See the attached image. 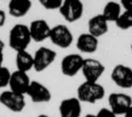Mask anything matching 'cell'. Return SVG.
<instances>
[{"label":"cell","instance_id":"obj_1","mask_svg":"<svg viewBox=\"0 0 132 117\" xmlns=\"http://www.w3.org/2000/svg\"><path fill=\"white\" fill-rule=\"evenodd\" d=\"M105 89L98 82L85 81L77 89V97L81 103L95 104L105 97Z\"/></svg>","mask_w":132,"mask_h":117},{"label":"cell","instance_id":"obj_24","mask_svg":"<svg viewBox=\"0 0 132 117\" xmlns=\"http://www.w3.org/2000/svg\"><path fill=\"white\" fill-rule=\"evenodd\" d=\"M120 4L124 10L132 11V0H120Z\"/></svg>","mask_w":132,"mask_h":117},{"label":"cell","instance_id":"obj_17","mask_svg":"<svg viewBox=\"0 0 132 117\" xmlns=\"http://www.w3.org/2000/svg\"><path fill=\"white\" fill-rule=\"evenodd\" d=\"M32 6L31 0H9L8 12L13 17L21 18L29 13Z\"/></svg>","mask_w":132,"mask_h":117},{"label":"cell","instance_id":"obj_21","mask_svg":"<svg viewBox=\"0 0 132 117\" xmlns=\"http://www.w3.org/2000/svg\"><path fill=\"white\" fill-rule=\"evenodd\" d=\"M64 0H38L44 9L49 11L59 10Z\"/></svg>","mask_w":132,"mask_h":117},{"label":"cell","instance_id":"obj_23","mask_svg":"<svg viewBox=\"0 0 132 117\" xmlns=\"http://www.w3.org/2000/svg\"><path fill=\"white\" fill-rule=\"evenodd\" d=\"M96 117H118L115 113L110 109V108L103 107L98 111Z\"/></svg>","mask_w":132,"mask_h":117},{"label":"cell","instance_id":"obj_28","mask_svg":"<svg viewBox=\"0 0 132 117\" xmlns=\"http://www.w3.org/2000/svg\"><path fill=\"white\" fill-rule=\"evenodd\" d=\"M5 44L2 39L0 38V50H4Z\"/></svg>","mask_w":132,"mask_h":117},{"label":"cell","instance_id":"obj_7","mask_svg":"<svg viewBox=\"0 0 132 117\" xmlns=\"http://www.w3.org/2000/svg\"><path fill=\"white\" fill-rule=\"evenodd\" d=\"M85 58L81 54L71 53L63 57L60 69L64 76L73 77L81 72Z\"/></svg>","mask_w":132,"mask_h":117},{"label":"cell","instance_id":"obj_2","mask_svg":"<svg viewBox=\"0 0 132 117\" xmlns=\"http://www.w3.org/2000/svg\"><path fill=\"white\" fill-rule=\"evenodd\" d=\"M31 41H32L29 26L19 23L11 29L9 33V45L16 52L27 50Z\"/></svg>","mask_w":132,"mask_h":117},{"label":"cell","instance_id":"obj_6","mask_svg":"<svg viewBox=\"0 0 132 117\" xmlns=\"http://www.w3.org/2000/svg\"><path fill=\"white\" fill-rule=\"evenodd\" d=\"M0 103L13 113H21L26 107L25 95L11 90L5 91L0 95Z\"/></svg>","mask_w":132,"mask_h":117},{"label":"cell","instance_id":"obj_25","mask_svg":"<svg viewBox=\"0 0 132 117\" xmlns=\"http://www.w3.org/2000/svg\"><path fill=\"white\" fill-rule=\"evenodd\" d=\"M7 16L4 11L0 9V28L5 25L6 23Z\"/></svg>","mask_w":132,"mask_h":117},{"label":"cell","instance_id":"obj_3","mask_svg":"<svg viewBox=\"0 0 132 117\" xmlns=\"http://www.w3.org/2000/svg\"><path fill=\"white\" fill-rule=\"evenodd\" d=\"M49 39L56 46L62 49H67L72 45L73 35L67 26L58 24L52 27Z\"/></svg>","mask_w":132,"mask_h":117},{"label":"cell","instance_id":"obj_10","mask_svg":"<svg viewBox=\"0 0 132 117\" xmlns=\"http://www.w3.org/2000/svg\"><path fill=\"white\" fill-rule=\"evenodd\" d=\"M108 108L116 115L123 116L132 105V97L126 93L114 92L108 95Z\"/></svg>","mask_w":132,"mask_h":117},{"label":"cell","instance_id":"obj_12","mask_svg":"<svg viewBox=\"0 0 132 117\" xmlns=\"http://www.w3.org/2000/svg\"><path fill=\"white\" fill-rule=\"evenodd\" d=\"M32 41L42 42L49 39L52 27L46 20L38 19L31 21L29 26Z\"/></svg>","mask_w":132,"mask_h":117},{"label":"cell","instance_id":"obj_11","mask_svg":"<svg viewBox=\"0 0 132 117\" xmlns=\"http://www.w3.org/2000/svg\"><path fill=\"white\" fill-rule=\"evenodd\" d=\"M26 95L34 103H47L52 100V95L47 86L40 81L32 80L30 82Z\"/></svg>","mask_w":132,"mask_h":117},{"label":"cell","instance_id":"obj_9","mask_svg":"<svg viewBox=\"0 0 132 117\" xmlns=\"http://www.w3.org/2000/svg\"><path fill=\"white\" fill-rule=\"evenodd\" d=\"M106 68L98 60L95 58H85L81 73L85 81L98 82L103 75Z\"/></svg>","mask_w":132,"mask_h":117},{"label":"cell","instance_id":"obj_30","mask_svg":"<svg viewBox=\"0 0 132 117\" xmlns=\"http://www.w3.org/2000/svg\"><path fill=\"white\" fill-rule=\"evenodd\" d=\"M36 117H50L49 115L46 114H40L39 115H38Z\"/></svg>","mask_w":132,"mask_h":117},{"label":"cell","instance_id":"obj_22","mask_svg":"<svg viewBox=\"0 0 132 117\" xmlns=\"http://www.w3.org/2000/svg\"><path fill=\"white\" fill-rule=\"evenodd\" d=\"M11 73L12 72L5 66L0 68V89L9 86Z\"/></svg>","mask_w":132,"mask_h":117},{"label":"cell","instance_id":"obj_4","mask_svg":"<svg viewBox=\"0 0 132 117\" xmlns=\"http://www.w3.org/2000/svg\"><path fill=\"white\" fill-rule=\"evenodd\" d=\"M58 11L65 21L75 23L82 17L84 5L81 0H64Z\"/></svg>","mask_w":132,"mask_h":117},{"label":"cell","instance_id":"obj_31","mask_svg":"<svg viewBox=\"0 0 132 117\" xmlns=\"http://www.w3.org/2000/svg\"><path fill=\"white\" fill-rule=\"evenodd\" d=\"M131 52H132V42L131 44Z\"/></svg>","mask_w":132,"mask_h":117},{"label":"cell","instance_id":"obj_27","mask_svg":"<svg viewBox=\"0 0 132 117\" xmlns=\"http://www.w3.org/2000/svg\"><path fill=\"white\" fill-rule=\"evenodd\" d=\"M123 117H132V105L123 115Z\"/></svg>","mask_w":132,"mask_h":117},{"label":"cell","instance_id":"obj_26","mask_svg":"<svg viewBox=\"0 0 132 117\" xmlns=\"http://www.w3.org/2000/svg\"><path fill=\"white\" fill-rule=\"evenodd\" d=\"M3 60H4V54L3 50H0V68L3 66Z\"/></svg>","mask_w":132,"mask_h":117},{"label":"cell","instance_id":"obj_19","mask_svg":"<svg viewBox=\"0 0 132 117\" xmlns=\"http://www.w3.org/2000/svg\"><path fill=\"white\" fill-rule=\"evenodd\" d=\"M122 8L120 3L114 1H110L105 4L101 14L108 23H116L122 14Z\"/></svg>","mask_w":132,"mask_h":117},{"label":"cell","instance_id":"obj_16","mask_svg":"<svg viewBox=\"0 0 132 117\" xmlns=\"http://www.w3.org/2000/svg\"><path fill=\"white\" fill-rule=\"evenodd\" d=\"M108 23L102 14H97L89 19L88 21V33L98 38L108 33Z\"/></svg>","mask_w":132,"mask_h":117},{"label":"cell","instance_id":"obj_15","mask_svg":"<svg viewBox=\"0 0 132 117\" xmlns=\"http://www.w3.org/2000/svg\"><path fill=\"white\" fill-rule=\"evenodd\" d=\"M98 38L89 33H82L77 38L76 45L79 51L85 54H93L97 51Z\"/></svg>","mask_w":132,"mask_h":117},{"label":"cell","instance_id":"obj_29","mask_svg":"<svg viewBox=\"0 0 132 117\" xmlns=\"http://www.w3.org/2000/svg\"><path fill=\"white\" fill-rule=\"evenodd\" d=\"M84 117H96V114H90V113H89V114H86V115Z\"/></svg>","mask_w":132,"mask_h":117},{"label":"cell","instance_id":"obj_20","mask_svg":"<svg viewBox=\"0 0 132 117\" xmlns=\"http://www.w3.org/2000/svg\"><path fill=\"white\" fill-rule=\"evenodd\" d=\"M116 27L122 30H126L132 28V11L124 10L118 19L115 23Z\"/></svg>","mask_w":132,"mask_h":117},{"label":"cell","instance_id":"obj_5","mask_svg":"<svg viewBox=\"0 0 132 117\" xmlns=\"http://www.w3.org/2000/svg\"><path fill=\"white\" fill-rule=\"evenodd\" d=\"M56 57L57 53L54 50L46 46L40 47L33 55V69L38 73L45 71L55 62Z\"/></svg>","mask_w":132,"mask_h":117},{"label":"cell","instance_id":"obj_14","mask_svg":"<svg viewBox=\"0 0 132 117\" xmlns=\"http://www.w3.org/2000/svg\"><path fill=\"white\" fill-rule=\"evenodd\" d=\"M30 82L28 73L16 69L11 73L9 86L10 90L26 95Z\"/></svg>","mask_w":132,"mask_h":117},{"label":"cell","instance_id":"obj_8","mask_svg":"<svg viewBox=\"0 0 132 117\" xmlns=\"http://www.w3.org/2000/svg\"><path fill=\"white\" fill-rule=\"evenodd\" d=\"M110 77L114 84L120 88H132V68L127 65H116L112 70Z\"/></svg>","mask_w":132,"mask_h":117},{"label":"cell","instance_id":"obj_32","mask_svg":"<svg viewBox=\"0 0 132 117\" xmlns=\"http://www.w3.org/2000/svg\"><path fill=\"white\" fill-rule=\"evenodd\" d=\"M0 95H1V92H0Z\"/></svg>","mask_w":132,"mask_h":117},{"label":"cell","instance_id":"obj_13","mask_svg":"<svg viewBox=\"0 0 132 117\" xmlns=\"http://www.w3.org/2000/svg\"><path fill=\"white\" fill-rule=\"evenodd\" d=\"M58 110L60 117H81V102L77 97L65 98L60 102Z\"/></svg>","mask_w":132,"mask_h":117},{"label":"cell","instance_id":"obj_18","mask_svg":"<svg viewBox=\"0 0 132 117\" xmlns=\"http://www.w3.org/2000/svg\"><path fill=\"white\" fill-rule=\"evenodd\" d=\"M15 64L16 69L28 73L34 68V59L27 50L16 52Z\"/></svg>","mask_w":132,"mask_h":117}]
</instances>
